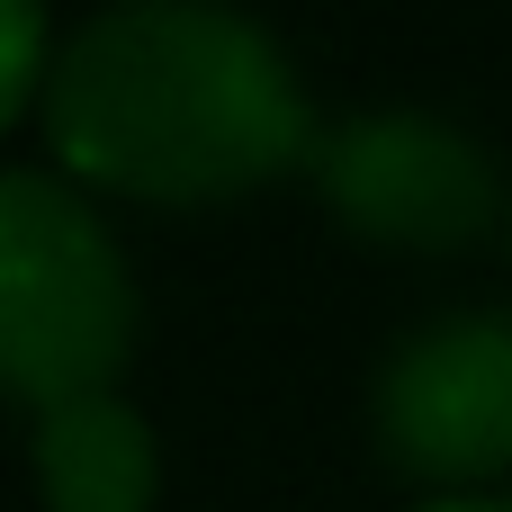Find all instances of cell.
Masks as SVG:
<instances>
[{
  "instance_id": "1",
  "label": "cell",
  "mask_w": 512,
  "mask_h": 512,
  "mask_svg": "<svg viewBox=\"0 0 512 512\" xmlns=\"http://www.w3.org/2000/svg\"><path fill=\"white\" fill-rule=\"evenodd\" d=\"M36 135L45 171L144 207L243 198L324 144L288 45L216 0H108L63 27Z\"/></svg>"
},
{
  "instance_id": "5",
  "label": "cell",
  "mask_w": 512,
  "mask_h": 512,
  "mask_svg": "<svg viewBox=\"0 0 512 512\" xmlns=\"http://www.w3.org/2000/svg\"><path fill=\"white\" fill-rule=\"evenodd\" d=\"M27 459H36L45 512H153V495H162L153 423L126 396H72V405L36 414Z\"/></svg>"
},
{
  "instance_id": "4",
  "label": "cell",
  "mask_w": 512,
  "mask_h": 512,
  "mask_svg": "<svg viewBox=\"0 0 512 512\" xmlns=\"http://www.w3.org/2000/svg\"><path fill=\"white\" fill-rule=\"evenodd\" d=\"M315 189L342 234L387 252H459L495 216H512L495 189L486 144L441 108H360L315 144Z\"/></svg>"
},
{
  "instance_id": "3",
  "label": "cell",
  "mask_w": 512,
  "mask_h": 512,
  "mask_svg": "<svg viewBox=\"0 0 512 512\" xmlns=\"http://www.w3.org/2000/svg\"><path fill=\"white\" fill-rule=\"evenodd\" d=\"M369 423H378V450L441 495H477V477H504L512 315L504 306H450V315H423L414 333H396L369 378Z\"/></svg>"
},
{
  "instance_id": "7",
  "label": "cell",
  "mask_w": 512,
  "mask_h": 512,
  "mask_svg": "<svg viewBox=\"0 0 512 512\" xmlns=\"http://www.w3.org/2000/svg\"><path fill=\"white\" fill-rule=\"evenodd\" d=\"M405 512H512V495H423V504H405Z\"/></svg>"
},
{
  "instance_id": "2",
  "label": "cell",
  "mask_w": 512,
  "mask_h": 512,
  "mask_svg": "<svg viewBox=\"0 0 512 512\" xmlns=\"http://www.w3.org/2000/svg\"><path fill=\"white\" fill-rule=\"evenodd\" d=\"M135 270L108 216L45 162L0 171V378L27 414L117 396L135 360Z\"/></svg>"
},
{
  "instance_id": "6",
  "label": "cell",
  "mask_w": 512,
  "mask_h": 512,
  "mask_svg": "<svg viewBox=\"0 0 512 512\" xmlns=\"http://www.w3.org/2000/svg\"><path fill=\"white\" fill-rule=\"evenodd\" d=\"M54 54H63V36L45 27V9L36 0H0V117H36L45 108Z\"/></svg>"
},
{
  "instance_id": "8",
  "label": "cell",
  "mask_w": 512,
  "mask_h": 512,
  "mask_svg": "<svg viewBox=\"0 0 512 512\" xmlns=\"http://www.w3.org/2000/svg\"><path fill=\"white\" fill-rule=\"evenodd\" d=\"M504 243H512V216H504Z\"/></svg>"
}]
</instances>
